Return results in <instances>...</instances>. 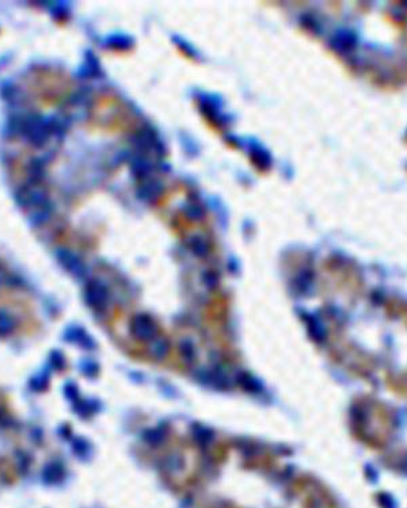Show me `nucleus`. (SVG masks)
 <instances>
[{
    "label": "nucleus",
    "mask_w": 407,
    "mask_h": 508,
    "mask_svg": "<svg viewBox=\"0 0 407 508\" xmlns=\"http://www.w3.org/2000/svg\"><path fill=\"white\" fill-rule=\"evenodd\" d=\"M23 87L28 98L39 109L57 108L74 94L73 77L64 71L48 67L29 73Z\"/></svg>",
    "instance_id": "1"
},
{
    "label": "nucleus",
    "mask_w": 407,
    "mask_h": 508,
    "mask_svg": "<svg viewBox=\"0 0 407 508\" xmlns=\"http://www.w3.org/2000/svg\"><path fill=\"white\" fill-rule=\"evenodd\" d=\"M88 128L105 135L132 133L139 128V117L118 95L102 92L90 108Z\"/></svg>",
    "instance_id": "2"
},
{
    "label": "nucleus",
    "mask_w": 407,
    "mask_h": 508,
    "mask_svg": "<svg viewBox=\"0 0 407 508\" xmlns=\"http://www.w3.org/2000/svg\"><path fill=\"white\" fill-rule=\"evenodd\" d=\"M132 333L136 339L142 342H149V343L159 336L155 322L146 315H140L133 319Z\"/></svg>",
    "instance_id": "3"
},
{
    "label": "nucleus",
    "mask_w": 407,
    "mask_h": 508,
    "mask_svg": "<svg viewBox=\"0 0 407 508\" xmlns=\"http://www.w3.org/2000/svg\"><path fill=\"white\" fill-rule=\"evenodd\" d=\"M170 353V343L166 338L158 336L152 342H149V354L155 360H163Z\"/></svg>",
    "instance_id": "4"
},
{
    "label": "nucleus",
    "mask_w": 407,
    "mask_h": 508,
    "mask_svg": "<svg viewBox=\"0 0 407 508\" xmlns=\"http://www.w3.org/2000/svg\"><path fill=\"white\" fill-rule=\"evenodd\" d=\"M163 438H164L163 433L159 431V430H151L149 436H147L149 443H159V442L163 440Z\"/></svg>",
    "instance_id": "5"
},
{
    "label": "nucleus",
    "mask_w": 407,
    "mask_h": 508,
    "mask_svg": "<svg viewBox=\"0 0 407 508\" xmlns=\"http://www.w3.org/2000/svg\"><path fill=\"white\" fill-rule=\"evenodd\" d=\"M392 393H397L399 399L407 398V381H401Z\"/></svg>",
    "instance_id": "6"
}]
</instances>
